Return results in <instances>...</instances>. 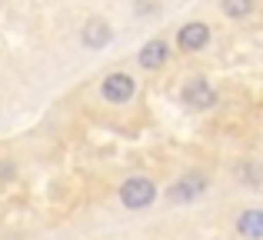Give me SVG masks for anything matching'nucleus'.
<instances>
[{
	"instance_id": "f03ea898",
	"label": "nucleus",
	"mask_w": 263,
	"mask_h": 240,
	"mask_svg": "<svg viewBox=\"0 0 263 240\" xmlns=\"http://www.w3.org/2000/svg\"><path fill=\"white\" fill-rule=\"evenodd\" d=\"M134 90H137V80L130 73H107L103 87H100L103 100H110V104H127L134 97Z\"/></svg>"
},
{
	"instance_id": "1a4fd4ad",
	"label": "nucleus",
	"mask_w": 263,
	"mask_h": 240,
	"mask_svg": "<svg viewBox=\"0 0 263 240\" xmlns=\"http://www.w3.org/2000/svg\"><path fill=\"white\" fill-rule=\"evenodd\" d=\"M223 13L230 20H243V17H250L253 13V7H257V0H223Z\"/></svg>"
},
{
	"instance_id": "0eeeda50",
	"label": "nucleus",
	"mask_w": 263,
	"mask_h": 240,
	"mask_svg": "<svg viewBox=\"0 0 263 240\" xmlns=\"http://www.w3.org/2000/svg\"><path fill=\"white\" fill-rule=\"evenodd\" d=\"M167 57H170V47H167V40H163V37L147 40V44L140 47V53H137V60H140L143 70H157V67H163V64H167Z\"/></svg>"
},
{
	"instance_id": "6e6552de",
	"label": "nucleus",
	"mask_w": 263,
	"mask_h": 240,
	"mask_svg": "<svg viewBox=\"0 0 263 240\" xmlns=\"http://www.w3.org/2000/svg\"><path fill=\"white\" fill-rule=\"evenodd\" d=\"M237 230L250 240H260L263 237V210H243L237 220Z\"/></svg>"
},
{
	"instance_id": "423d86ee",
	"label": "nucleus",
	"mask_w": 263,
	"mask_h": 240,
	"mask_svg": "<svg viewBox=\"0 0 263 240\" xmlns=\"http://www.w3.org/2000/svg\"><path fill=\"white\" fill-rule=\"evenodd\" d=\"M110 37H114V30H110V24H107V20H100V17H90L87 24H84V30H80V40H84V47H90V50L107 47Z\"/></svg>"
},
{
	"instance_id": "39448f33",
	"label": "nucleus",
	"mask_w": 263,
	"mask_h": 240,
	"mask_svg": "<svg viewBox=\"0 0 263 240\" xmlns=\"http://www.w3.org/2000/svg\"><path fill=\"white\" fill-rule=\"evenodd\" d=\"M203 190H206V177L203 174H186V177H180L174 187L167 190V197L174 204H190V200H197Z\"/></svg>"
},
{
	"instance_id": "20e7f679",
	"label": "nucleus",
	"mask_w": 263,
	"mask_h": 240,
	"mask_svg": "<svg viewBox=\"0 0 263 240\" xmlns=\"http://www.w3.org/2000/svg\"><path fill=\"white\" fill-rule=\"evenodd\" d=\"M206 44H210V27H206L203 20H193V24L180 27V33H177V47H180L183 53H197V50H203Z\"/></svg>"
},
{
	"instance_id": "f257e3e1",
	"label": "nucleus",
	"mask_w": 263,
	"mask_h": 240,
	"mask_svg": "<svg viewBox=\"0 0 263 240\" xmlns=\"http://www.w3.org/2000/svg\"><path fill=\"white\" fill-rule=\"evenodd\" d=\"M157 200V183L150 180V177H127V180L120 183V204L130 210H143L150 207V204Z\"/></svg>"
},
{
	"instance_id": "7ed1b4c3",
	"label": "nucleus",
	"mask_w": 263,
	"mask_h": 240,
	"mask_svg": "<svg viewBox=\"0 0 263 240\" xmlns=\"http://www.w3.org/2000/svg\"><path fill=\"white\" fill-rule=\"evenodd\" d=\"M183 104L190 107V110H210V107L217 104V90L210 87V80L193 77L190 84L183 87Z\"/></svg>"
}]
</instances>
